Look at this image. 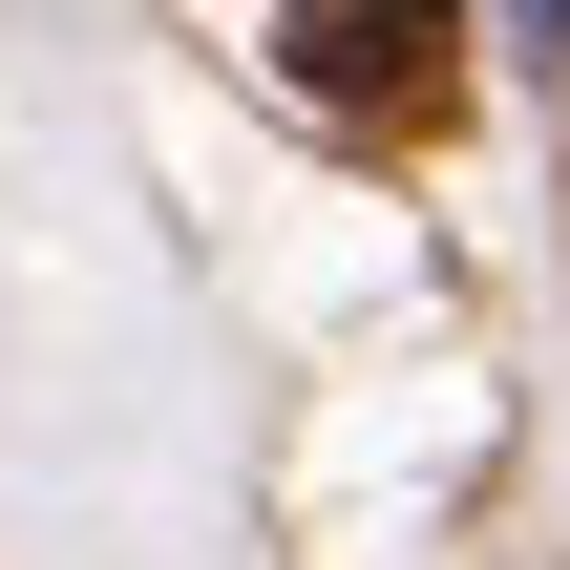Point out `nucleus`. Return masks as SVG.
Wrapping results in <instances>:
<instances>
[{
  "instance_id": "nucleus-1",
  "label": "nucleus",
  "mask_w": 570,
  "mask_h": 570,
  "mask_svg": "<svg viewBox=\"0 0 570 570\" xmlns=\"http://www.w3.org/2000/svg\"><path fill=\"white\" fill-rule=\"evenodd\" d=\"M275 85L338 127H444L465 106V0H275Z\"/></svg>"
}]
</instances>
